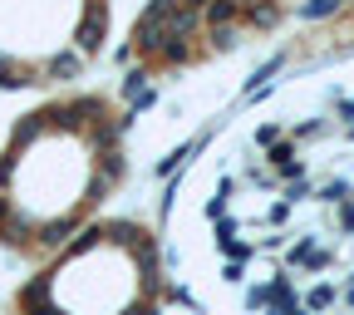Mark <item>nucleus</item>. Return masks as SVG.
Instances as JSON below:
<instances>
[{"label": "nucleus", "instance_id": "f257e3e1", "mask_svg": "<svg viewBox=\"0 0 354 315\" xmlns=\"http://www.w3.org/2000/svg\"><path fill=\"white\" fill-rule=\"evenodd\" d=\"M104 39H109V6H104V0H94V6L84 10V20L74 25V50H79L84 60H94V55L104 50Z\"/></svg>", "mask_w": 354, "mask_h": 315}, {"label": "nucleus", "instance_id": "f03ea898", "mask_svg": "<svg viewBox=\"0 0 354 315\" xmlns=\"http://www.w3.org/2000/svg\"><path fill=\"white\" fill-rule=\"evenodd\" d=\"M84 55L79 50H59V55H50V60H44L39 64V74H35V84H69V79H79L84 74Z\"/></svg>", "mask_w": 354, "mask_h": 315}, {"label": "nucleus", "instance_id": "7ed1b4c3", "mask_svg": "<svg viewBox=\"0 0 354 315\" xmlns=\"http://www.w3.org/2000/svg\"><path fill=\"white\" fill-rule=\"evenodd\" d=\"M241 20H246L251 30H276V25L286 20V6H281V0H251V6L241 10Z\"/></svg>", "mask_w": 354, "mask_h": 315}, {"label": "nucleus", "instance_id": "20e7f679", "mask_svg": "<svg viewBox=\"0 0 354 315\" xmlns=\"http://www.w3.org/2000/svg\"><path fill=\"white\" fill-rule=\"evenodd\" d=\"M335 300H339V286H335V281H315V286H310V291L300 296V305H305L310 315H325Z\"/></svg>", "mask_w": 354, "mask_h": 315}, {"label": "nucleus", "instance_id": "39448f33", "mask_svg": "<svg viewBox=\"0 0 354 315\" xmlns=\"http://www.w3.org/2000/svg\"><path fill=\"white\" fill-rule=\"evenodd\" d=\"M148 79H153V64H138V69H128V74H123V84H118V94L133 104V99H138L143 89H148Z\"/></svg>", "mask_w": 354, "mask_h": 315}, {"label": "nucleus", "instance_id": "423d86ee", "mask_svg": "<svg viewBox=\"0 0 354 315\" xmlns=\"http://www.w3.org/2000/svg\"><path fill=\"white\" fill-rule=\"evenodd\" d=\"M216 246H221V256H227V261H241V266L256 256V246H251V242H241V237H221Z\"/></svg>", "mask_w": 354, "mask_h": 315}, {"label": "nucleus", "instance_id": "0eeeda50", "mask_svg": "<svg viewBox=\"0 0 354 315\" xmlns=\"http://www.w3.org/2000/svg\"><path fill=\"white\" fill-rule=\"evenodd\" d=\"M207 39H212V50H236L241 25H216V30H207Z\"/></svg>", "mask_w": 354, "mask_h": 315}, {"label": "nucleus", "instance_id": "6e6552de", "mask_svg": "<svg viewBox=\"0 0 354 315\" xmlns=\"http://www.w3.org/2000/svg\"><path fill=\"white\" fill-rule=\"evenodd\" d=\"M335 10H339V0H305V6H300L305 20H325V15H335Z\"/></svg>", "mask_w": 354, "mask_h": 315}, {"label": "nucleus", "instance_id": "1a4fd4ad", "mask_svg": "<svg viewBox=\"0 0 354 315\" xmlns=\"http://www.w3.org/2000/svg\"><path fill=\"white\" fill-rule=\"evenodd\" d=\"M266 222H271V227H286V222H290V202H286V197L271 202V207H266Z\"/></svg>", "mask_w": 354, "mask_h": 315}, {"label": "nucleus", "instance_id": "9d476101", "mask_svg": "<svg viewBox=\"0 0 354 315\" xmlns=\"http://www.w3.org/2000/svg\"><path fill=\"white\" fill-rule=\"evenodd\" d=\"M281 138H286L281 123H261V128H256V143H261V148H271V143H281Z\"/></svg>", "mask_w": 354, "mask_h": 315}, {"label": "nucleus", "instance_id": "9b49d317", "mask_svg": "<svg viewBox=\"0 0 354 315\" xmlns=\"http://www.w3.org/2000/svg\"><path fill=\"white\" fill-rule=\"evenodd\" d=\"M266 305H271V291H266V286H251V291H246V310H266Z\"/></svg>", "mask_w": 354, "mask_h": 315}, {"label": "nucleus", "instance_id": "f8f14e48", "mask_svg": "<svg viewBox=\"0 0 354 315\" xmlns=\"http://www.w3.org/2000/svg\"><path fill=\"white\" fill-rule=\"evenodd\" d=\"M236 227H241L236 217H221V222H216V242H221V237H236Z\"/></svg>", "mask_w": 354, "mask_h": 315}, {"label": "nucleus", "instance_id": "ddd939ff", "mask_svg": "<svg viewBox=\"0 0 354 315\" xmlns=\"http://www.w3.org/2000/svg\"><path fill=\"white\" fill-rule=\"evenodd\" d=\"M241 276H246L241 261H227V266H221V281H241Z\"/></svg>", "mask_w": 354, "mask_h": 315}, {"label": "nucleus", "instance_id": "4468645a", "mask_svg": "<svg viewBox=\"0 0 354 315\" xmlns=\"http://www.w3.org/2000/svg\"><path fill=\"white\" fill-rule=\"evenodd\" d=\"M10 212H15V207H10V197L0 192V227H6V222H10Z\"/></svg>", "mask_w": 354, "mask_h": 315}, {"label": "nucleus", "instance_id": "2eb2a0df", "mask_svg": "<svg viewBox=\"0 0 354 315\" xmlns=\"http://www.w3.org/2000/svg\"><path fill=\"white\" fill-rule=\"evenodd\" d=\"M128 315H158V305L148 300V305H138V310H128Z\"/></svg>", "mask_w": 354, "mask_h": 315}, {"label": "nucleus", "instance_id": "dca6fc26", "mask_svg": "<svg viewBox=\"0 0 354 315\" xmlns=\"http://www.w3.org/2000/svg\"><path fill=\"white\" fill-rule=\"evenodd\" d=\"M236 6H241V10H246V6H251V0H236Z\"/></svg>", "mask_w": 354, "mask_h": 315}]
</instances>
